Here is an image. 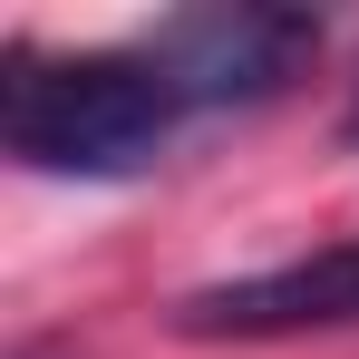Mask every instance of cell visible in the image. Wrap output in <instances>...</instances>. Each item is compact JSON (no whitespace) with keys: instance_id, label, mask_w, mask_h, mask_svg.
I'll return each mask as SVG.
<instances>
[{"instance_id":"3","label":"cell","mask_w":359,"mask_h":359,"mask_svg":"<svg viewBox=\"0 0 359 359\" xmlns=\"http://www.w3.org/2000/svg\"><path fill=\"white\" fill-rule=\"evenodd\" d=\"M340 320H359V233L311 252V262L243 272V282H214V292L175 301L184 340H292V330H340Z\"/></svg>"},{"instance_id":"2","label":"cell","mask_w":359,"mask_h":359,"mask_svg":"<svg viewBox=\"0 0 359 359\" xmlns=\"http://www.w3.org/2000/svg\"><path fill=\"white\" fill-rule=\"evenodd\" d=\"M320 49V20L311 10H272V0H214V10H175L146 59L165 68L184 107H243V97H272L292 88L301 59Z\"/></svg>"},{"instance_id":"1","label":"cell","mask_w":359,"mask_h":359,"mask_svg":"<svg viewBox=\"0 0 359 359\" xmlns=\"http://www.w3.org/2000/svg\"><path fill=\"white\" fill-rule=\"evenodd\" d=\"M184 97L146 49H78L39 59L20 49L0 78V146L39 175H136L165 156Z\"/></svg>"},{"instance_id":"4","label":"cell","mask_w":359,"mask_h":359,"mask_svg":"<svg viewBox=\"0 0 359 359\" xmlns=\"http://www.w3.org/2000/svg\"><path fill=\"white\" fill-rule=\"evenodd\" d=\"M340 126H350V136H359V97H350V117H340Z\"/></svg>"}]
</instances>
